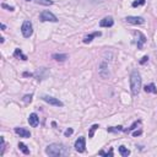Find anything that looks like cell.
<instances>
[{"label": "cell", "instance_id": "8fae6325", "mask_svg": "<svg viewBox=\"0 0 157 157\" xmlns=\"http://www.w3.org/2000/svg\"><path fill=\"white\" fill-rule=\"evenodd\" d=\"M28 123H30V125H31L32 128L38 126V124H39V118H38V116H37L36 113H31L30 117H28Z\"/></svg>", "mask_w": 157, "mask_h": 157}, {"label": "cell", "instance_id": "52a82bcc", "mask_svg": "<svg viewBox=\"0 0 157 157\" xmlns=\"http://www.w3.org/2000/svg\"><path fill=\"white\" fill-rule=\"evenodd\" d=\"M42 100L44 102H47L48 104H52V106H55V107H63L64 106V103L61 101H59L58 98H54L52 96H43Z\"/></svg>", "mask_w": 157, "mask_h": 157}, {"label": "cell", "instance_id": "2e32d148", "mask_svg": "<svg viewBox=\"0 0 157 157\" xmlns=\"http://www.w3.org/2000/svg\"><path fill=\"white\" fill-rule=\"evenodd\" d=\"M118 150H119V153H120L123 157H128V156L130 155V151H129L125 146H123V145H122V146H119V149H118Z\"/></svg>", "mask_w": 157, "mask_h": 157}, {"label": "cell", "instance_id": "4dcf8cb0", "mask_svg": "<svg viewBox=\"0 0 157 157\" xmlns=\"http://www.w3.org/2000/svg\"><path fill=\"white\" fill-rule=\"evenodd\" d=\"M24 76H32V74H28V73H25Z\"/></svg>", "mask_w": 157, "mask_h": 157}, {"label": "cell", "instance_id": "7a4b0ae2", "mask_svg": "<svg viewBox=\"0 0 157 157\" xmlns=\"http://www.w3.org/2000/svg\"><path fill=\"white\" fill-rule=\"evenodd\" d=\"M46 153L49 156L59 157V156H66L69 155V150L66 149L63 144H51L46 149Z\"/></svg>", "mask_w": 157, "mask_h": 157}, {"label": "cell", "instance_id": "e0dca14e", "mask_svg": "<svg viewBox=\"0 0 157 157\" xmlns=\"http://www.w3.org/2000/svg\"><path fill=\"white\" fill-rule=\"evenodd\" d=\"M18 149L24 152L25 155H30V149H27V146L24 142H18Z\"/></svg>", "mask_w": 157, "mask_h": 157}, {"label": "cell", "instance_id": "83f0119b", "mask_svg": "<svg viewBox=\"0 0 157 157\" xmlns=\"http://www.w3.org/2000/svg\"><path fill=\"white\" fill-rule=\"evenodd\" d=\"M147 60H149V57H147V55H145V57H142V59L140 60V64H145Z\"/></svg>", "mask_w": 157, "mask_h": 157}, {"label": "cell", "instance_id": "ffe728a7", "mask_svg": "<svg viewBox=\"0 0 157 157\" xmlns=\"http://www.w3.org/2000/svg\"><path fill=\"white\" fill-rule=\"evenodd\" d=\"M123 130H124V129H123V126H120V125H119V126H116V128H114V126L108 128V131H109V132H117V131H123Z\"/></svg>", "mask_w": 157, "mask_h": 157}, {"label": "cell", "instance_id": "7402d4cb", "mask_svg": "<svg viewBox=\"0 0 157 157\" xmlns=\"http://www.w3.org/2000/svg\"><path fill=\"white\" fill-rule=\"evenodd\" d=\"M32 98H33V95H26V96H24L22 101H24L26 104H28V103H31V102H32Z\"/></svg>", "mask_w": 157, "mask_h": 157}, {"label": "cell", "instance_id": "4316f807", "mask_svg": "<svg viewBox=\"0 0 157 157\" xmlns=\"http://www.w3.org/2000/svg\"><path fill=\"white\" fill-rule=\"evenodd\" d=\"M2 6H3V8H4V9H8V10H9V11H14V10H15V9H14V8H12V6H9V5H6V4H5V3H4V4H3V5H2Z\"/></svg>", "mask_w": 157, "mask_h": 157}, {"label": "cell", "instance_id": "8992f818", "mask_svg": "<svg viewBox=\"0 0 157 157\" xmlns=\"http://www.w3.org/2000/svg\"><path fill=\"white\" fill-rule=\"evenodd\" d=\"M125 21L128 22V24H131V25H142V24H145V20L141 16H128V17H125Z\"/></svg>", "mask_w": 157, "mask_h": 157}, {"label": "cell", "instance_id": "f546056e", "mask_svg": "<svg viewBox=\"0 0 157 157\" xmlns=\"http://www.w3.org/2000/svg\"><path fill=\"white\" fill-rule=\"evenodd\" d=\"M5 28H6V26H5V25H4V24H2V30H3V31H4V30H5Z\"/></svg>", "mask_w": 157, "mask_h": 157}, {"label": "cell", "instance_id": "cb8c5ba5", "mask_svg": "<svg viewBox=\"0 0 157 157\" xmlns=\"http://www.w3.org/2000/svg\"><path fill=\"white\" fill-rule=\"evenodd\" d=\"M100 155H101V156H107V157H108V156H113V149H110L109 152H104V151L102 150V151H100Z\"/></svg>", "mask_w": 157, "mask_h": 157}, {"label": "cell", "instance_id": "44dd1931", "mask_svg": "<svg viewBox=\"0 0 157 157\" xmlns=\"http://www.w3.org/2000/svg\"><path fill=\"white\" fill-rule=\"evenodd\" d=\"M140 123H141L140 120H136V122H134V123H132V125H131V126H130L129 129H126V130H123V131H125V132H129V131H131V130H134V129H135V128H136V126H138V125H139Z\"/></svg>", "mask_w": 157, "mask_h": 157}, {"label": "cell", "instance_id": "f1b7e54d", "mask_svg": "<svg viewBox=\"0 0 157 157\" xmlns=\"http://www.w3.org/2000/svg\"><path fill=\"white\" fill-rule=\"evenodd\" d=\"M140 134H141V130H139V131H134L132 135H134V136H138V135H140Z\"/></svg>", "mask_w": 157, "mask_h": 157}, {"label": "cell", "instance_id": "d4e9b609", "mask_svg": "<svg viewBox=\"0 0 157 157\" xmlns=\"http://www.w3.org/2000/svg\"><path fill=\"white\" fill-rule=\"evenodd\" d=\"M0 140H2V151H0V155H4V151H5V140H4V138L2 136V139H0Z\"/></svg>", "mask_w": 157, "mask_h": 157}, {"label": "cell", "instance_id": "6da1fadb", "mask_svg": "<svg viewBox=\"0 0 157 157\" xmlns=\"http://www.w3.org/2000/svg\"><path fill=\"white\" fill-rule=\"evenodd\" d=\"M141 83H142V79H141L140 73L138 70H132L130 74V88H131V93L134 96L139 95Z\"/></svg>", "mask_w": 157, "mask_h": 157}, {"label": "cell", "instance_id": "ba28073f", "mask_svg": "<svg viewBox=\"0 0 157 157\" xmlns=\"http://www.w3.org/2000/svg\"><path fill=\"white\" fill-rule=\"evenodd\" d=\"M134 36H135V37L138 38V41H136L138 49H142L144 43H146V37H145L140 31H134Z\"/></svg>", "mask_w": 157, "mask_h": 157}, {"label": "cell", "instance_id": "d6986e66", "mask_svg": "<svg viewBox=\"0 0 157 157\" xmlns=\"http://www.w3.org/2000/svg\"><path fill=\"white\" fill-rule=\"evenodd\" d=\"M145 3H146V0H135V2L131 4V6H132V8H138V6L145 5Z\"/></svg>", "mask_w": 157, "mask_h": 157}, {"label": "cell", "instance_id": "30bf717a", "mask_svg": "<svg viewBox=\"0 0 157 157\" xmlns=\"http://www.w3.org/2000/svg\"><path fill=\"white\" fill-rule=\"evenodd\" d=\"M15 132L17 134V135H20V138H26V139H28V138H31V132H30V130H27V129H25V128H15Z\"/></svg>", "mask_w": 157, "mask_h": 157}, {"label": "cell", "instance_id": "277c9868", "mask_svg": "<svg viewBox=\"0 0 157 157\" xmlns=\"http://www.w3.org/2000/svg\"><path fill=\"white\" fill-rule=\"evenodd\" d=\"M39 20L42 21V22H58V18H57V16L53 14V12H51V11H47V10H44V11H42L41 12V15H39Z\"/></svg>", "mask_w": 157, "mask_h": 157}, {"label": "cell", "instance_id": "9a60e30c", "mask_svg": "<svg viewBox=\"0 0 157 157\" xmlns=\"http://www.w3.org/2000/svg\"><path fill=\"white\" fill-rule=\"evenodd\" d=\"M52 58L57 61H65L68 59V54H53Z\"/></svg>", "mask_w": 157, "mask_h": 157}, {"label": "cell", "instance_id": "603a6c76", "mask_svg": "<svg viewBox=\"0 0 157 157\" xmlns=\"http://www.w3.org/2000/svg\"><path fill=\"white\" fill-rule=\"evenodd\" d=\"M37 4H42V5H52L53 2L52 0H36Z\"/></svg>", "mask_w": 157, "mask_h": 157}, {"label": "cell", "instance_id": "ac0fdd59", "mask_svg": "<svg viewBox=\"0 0 157 157\" xmlns=\"http://www.w3.org/2000/svg\"><path fill=\"white\" fill-rule=\"evenodd\" d=\"M98 128H100V125H98V124H93V125L91 126V129H90V132H88V138H90V139L93 138V135H95V131H96Z\"/></svg>", "mask_w": 157, "mask_h": 157}, {"label": "cell", "instance_id": "4fadbf2b", "mask_svg": "<svg viewBox=\"0 0 157 157\" xmlns=\"http://www.w3.org/2000/svg\"><path fill=\"white\" fill-rule=\"evenodd\" d=\"M14 57L17 58V59H21V60H27V55H25L24 53H22V51H21L20 48L15 49V52H14Z\"/></svg>", "mask_w": 157, "mask_h": 157}, {"label": "cell", "instance_id": "484cf974", "mask_svg": "<svg viewBox=\"0 0 157 157\" xmlns=\"http://www.w3.org/2000/svg\"><path fill=\"white\" fill-rule=\"evenodd\" d=\"M73 132H74V130H73L71 128H69V129H66V130L64 131V135H65V136H70Z\"/></svg>", "mask_w": 157, "mask_h": 157}, {"label": "cell", "instance_id": "9c48e42d", "mask_svg": "<svg viewBox=\"0 0 157 157\" xmlns=\"http://www.w3.org/2000/svg\"><path fill=\"white\" fill-rule=\"evenodd\" d=\"M113 25H114V20H113V17H112V16H107V17L102 18L101 22H100L101 27H112Z\"/></svg>", "mask_w": 157, "mask_h": 157}, {"label": "cell", "instance_id": "3957f363", "mask_svg": "<svg viewBox=\"0 0 157 157\" xmlns=\"http://www.w3.org/2000/svg\"><path fill=\"white\" fill-rule=\"evenodd\" d=\"M21 32H22V36H24L25 38H30L33 33V26H32V22L26 20L24 24H22L21 26Z\"/></svg>", "mask_w": 157, "mask_h": 157}, {"label": "cell", "instance_id": "5b68a950", "mask_svg": "<svg viewBox=\"0 0 157 157\" xmlns=\"http://www.w3.org/2000/svg\"><path fill=\"white\" fill-rule=\"evenodd\" d=\"M74 147H75V150L77 151V152H85L86 151V139L83 138V136H80L76 141H75V145H74Z\"/></svg>", "mask_w": 157, "mask_h": 157}, {"label": "cell", "instance_id": "1f68e13d", "mask_svg": "<svg viewBox=\"0 0 157 157\" xmlns=\"http://www.w3.org/2000/svg\"><path fill=\"white\" fill-rule=\"evenodd\" d=\"M26 2H31V0H26Z\"/></svg>", "mask_w": 157, "mask_h": 157}, {"label": "cell", "instance_id": "5bb4252c", "mask_svg": "<svg viewBox=\"0 0 157 157\" xmlns=\"http://www.w3.org/2000/svg\"><path fill=\"white\" fill-rule=\"evenodd\" d=\"M144 90H145V92H146V93H150V92H152V93H157V88H156L155 83H150V85H146Z\"/></svg>", "mask_w": 157, "mask_h": 157}, {"label": "cell", "instance_id": "7c38bea8", "mask_svg": "<svg viewBox=\"0 0 157 157\" xmlns=\"http://www.w3.org/2000/svg\"><path fill=\"white\" fill-rule=\"evenodd\" d=\"M101 34H102V33H101L100 31H96V32H93V33H91V34H87V36H85V38H83V43H85V44L91 43L95 37H100Z\"/></svg>", "mask_w": 157, "mask_h": 157}]
</instances>
